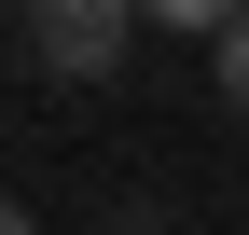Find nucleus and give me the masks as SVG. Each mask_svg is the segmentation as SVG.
Segmentation results:
<instances>
[{"mask_svg":"<svg viewBox=\"0 0 249 235\" xmlns=\"http://www.w3.org/2000/svg\"><path fill=\"white\" fill-rule=\"evenodd\" d=\"M124 28H152L139 0H14V42L42 83H111L124 69Z\"/></svg>","mask_w":249,"mask_h":235,"instance_id":"nucleus-1","label":"nucleus"},{"mask_svg":"<svg viewBox=\"0 0 249 235\" xmlns=\"http://www.w3.org/2000/svg\"><path fill=\"white\" fill-rule=\"evenodd\" d=\"M208 55H222V111H235V125H249V0H235L222 28H208Z\"/></svg>","mask_w":249,"mask_h":235,"instance_id":"nucleus-2","label":"nucleus"},{"mask_svg":"<svg viewBox=\"0 0 249 235\" xmlns=\"http://www.w3.org/2000/svg\"><path fill=\"white\" fill-rule=\"evenodd\" d=\"M139 14H152V28H222L235 0H139Z\"/></svg>","mask_w":249,"mask_h":235,"instance_id":"nucleus-3","label":"nucleus"},{"mask_svg":"<svg viewBox=\"0 0 249 235\" xmlns=\"http://www.w3.org/2000/svg\"><path fill=\"white\" fill-rule=\"evenodd\" d=\"M0 235H28V221H14V194H0Z\"/></svg>","mask_w":249,"mask_h":235,"instance_id":"nucleus-4","label":"nucleus"}]
</instances>
